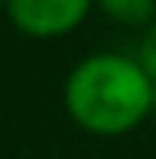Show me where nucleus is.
<instances>
[{
    "label": "nucleus",
    "mask_w": 156,
    "mask_h": 159,
    "mask_svg": "<svg viewBox=\"0 0 156 159\" xmlns=\"http://www.w3.org/2000/svg\"><path fill=\"white\" fill-rule=\"evenodd\" d=\"M64 107L89 135H126L153 110V80L138 58L95 52L67 74Z\"/></svg>",
    "instance_id": "1"
},
{
    "label": "nucleus",
    "mask_w": 156,
    "mask_h": 159,
    "mask_svg": "<svg viewBox=\"0 0 156 159\" xmlns=\"http://www.w3.org/2000/svg\"><path fill=\"white\" fill-rule=\"evenodd\" d=\"M92 6L95 0H6V16L21 34L49 40L77 31Z\"/></svg>",
    "instance_id": "2"
},
{
    "label": "nucleus",
    "mask_w": 156,
    "mask_h": 159,
    "mask_svg": "<svg viewBox=\"0 0 156 159\" xmlns=\"http://www.w3.org/2000/svg\"><path fill=\"white\" fill-rule=\"evenodd\" d=\"M95 6H101V12L110 16L113 21L132 25V28L150 25L156 12V0H95Z\"/></svg>",
    "instance_id": "3"
},
{
    "label": "nucleus",
    "mask_w": 156,
    "mask_h": 159,
    "mask_svg": "<svg viewBox=\"0 0 156 159\" xmlns=\"http://www.w3.org/2000/svg\"><path fill=\"white\" fill-rule=\"evenodd\" d=\"M138 64L147 70L150 80H156V21L147 25L144 37H141V43H138Z\"/></svg>",
    "instance_id": "4"
},
{
    "label": "nucleus",
    "mask_w": 156,
    "mask_h": 159,
    "mask_svg": "<svg viewBox=\"0 0 156 159\" xmlns=\"http://www.w3.org/2000/svg\"><path fill=\"white\" fill-rule=\"evenodd\" d=\"M153 110H156V80H153Z\"/></svg>",
    "instance_id": "5"
}]
</instances>
